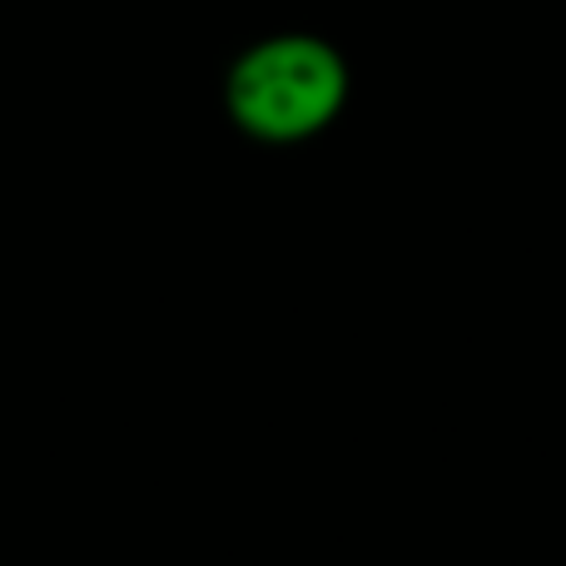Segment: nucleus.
Masks as SVG:
<instances>
[{
    "label": "nucleus",
    "mask_w": 566,
    "mask_h": 566,
    "mask_svg": "<svg viewBox=\"0 0 566 566\" xmlns=\"http://www.w3.org/2000/svg\"><path fill=\"white\" fill-rule=\"evenodd\" d=\"M348 105V60L308 30H279L239 50L224 75V115L259 145H303Z\"/></svg>",
    "instance_id": "f257e3e1"
}]
</instances>
